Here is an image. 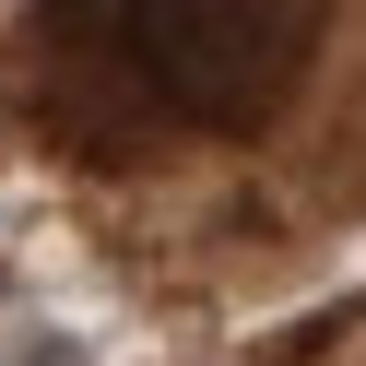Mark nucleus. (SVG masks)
Returning a JSON list of instances; mask_svg holds the SVG:
<instances>
[{"mask_svg":"<svg viewBox=\"0 0 366 366\" xmlns=\"http://www.w3.org/2000/svg\"><path fill=\"white\" fill-rule=\"evenodd\" d=\"M59 36L189 130H260L319 59V12L295 0H107V12H59Z\"/></svg>","mask_w":366,"mask_h":366,"instance_id":"1","label":"nucleus"}]
</instances>
